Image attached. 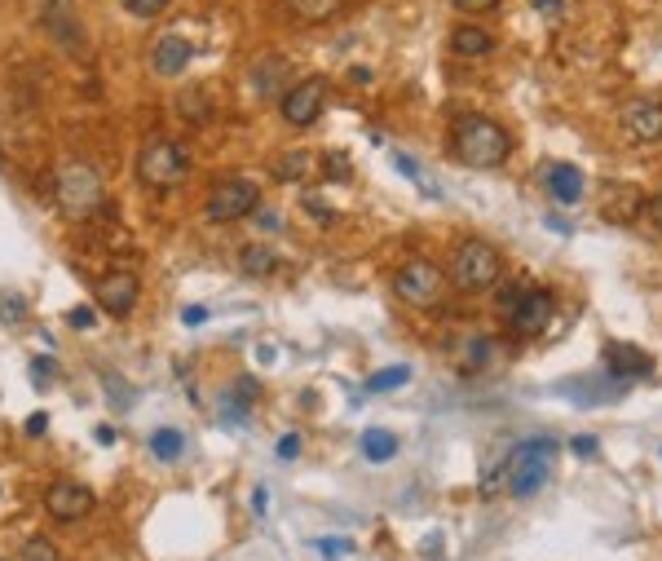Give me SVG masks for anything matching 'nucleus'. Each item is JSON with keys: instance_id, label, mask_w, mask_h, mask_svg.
I'll list each match as a JSON object with an SVG mask.
<instances>
[{"instance_id": "1", "label": "nucleus", "mask_w": 662, "mask_h": 561, "mask_svg": "<svg viewBox=\"0 0 662 561\" xmlns=\"http://www.w3.org/2000/svg\"><path fill=\"white\" fill-rule=\"evenodd\" d=\"M53 199L71 221H89L106 208V182L89 160H62L53 173Z\"/></svg>"}, {"instance_id": "2", "label": "nucleus", "mask_w": 662, "mask_h": 561, "mask_svg": "<svg viewBox=\"0 0 662 561\" xmlns=\"http://www.w3.org/2000/svg\"><path fill=\"white\" fill-rule=\"evenodd\" d=\"M455 160L468 168H499L512 155V137L504 124L486 120V115H464L455 124Z\"/></svg>"}, {"instance_id": "3", "label": "nucleus", "mask_w": 662, "mask_h": 561, "mask_svg": "<svg viewBox=\"0 0 662 561\" xmlns=\"http://www.w3.org/2000/svg\"><path fill=\"white\" fill-rule=\"evenodd\" d=\"M557 451H561L557 438H530V442H521V447L508 451V460L495 469V478H499V473H508L512 500H530V495H535L539 486L548 482Z\"/></svg>"}, {"instance_id": "4", "label": "nucleus", "mask_w": 662, "mask_h": 561, "mask_svg": "<svg viewBox=\"0 0 662 561\" xmlns=\"http://www.w3.org/2000/svg\"><path fill=\"white\" fill-rule=\"evenodd\" d=\"M190 177V151L173 137H151L137 155V182L151 190H177Z\"/></svg>"}, {"instance_id": "5", "label": "nucleus", "mask_w": 662, "mask_h": 561, "mask_svg": "<svg viewBox=\"0 0 662 561\" xmlns=\"http://www.w3.org/2000/svg\"><path fill=\"white\" fill-rule=\"evenodd\" d=\"M499 248L486 239H464L455 248V261H451V283L459 292H486L499 283Z\"/></svg>"}, {"instance_id": "6", "label": "nucleus", "mask_w": 662, "mask_h": 561, "mask_svg": "<svg viewBox=\"0 0 662 561\" xmlns=\"http://www.w3.org/2000/svg\"><path fill=\"white\" fill-rule=\"evenodd\" d=\"M446 292V274L433 266L429 257H411L393 270V296L415 305V310H433Z\"/></svg>"}, {"instance_id": "7", "label": "nucleus", "mask_w": 662, "mask_h": 561, "mask_svg": "<svg viewBox=\"0 0 662 561\" xmlns=\"http://www.w3.org/2000/svg\"><path fill=\"white\" fill-rule=\"evenodd\" d=\"M256 208H261V190L248 177H226V182H217L204 195V217L212 226H230V221H243L252 217Z\"/></svg>"}, {"instance_id": "8", "label": "nucleus", "mask_w": 662, "mask_h": 561, "mask_svg": "<svg viewBox=\"0 0 662 561\" xmlns=\"http://www.w3.org/2000/svg\"><path fill=\"white\" fill-rule=\"evenodd\" d=\"M323 107H327V80L323 76H309L301 84H292V89L279 98V115L292 124V129H309V124L323 115Z\"/></svg>"}, {"instance_id": "9", "label": "nucleus", "mask_w": 662, "mask_h": 561, "mask_svg": "<svg viewBox=\"0 0 662 561\" xmlns=\"http://www.w3.org/2000/svg\"><path fill=\"white\" fill-rule=\"evenodd\" d=\"M93 491L84 482H71V478H62V482H53L49 491H45V513L53 517V522H62V526H71V522H84V517L93 513Z\"/></svg>"}, {"instance_id": "10", "label": "nucleus", "mask_w": 662, "mask_h": 561, "mask_svg": "<svg viewBox=\"0 0 662 561\" xmlns=\"http://www.w3.org/2000/svg\"><path fill=\"white\" fill-rule=\"evenodd\" d=\"M93 292H98V310H106L111 319H128V314L137 310L142 283H137L133 270H106Z\"/></svg>"}, {"instance_id": "11", "label": "nucleus", "mask_w": 662, "mask_h": 561, "mask_svg": "<svg viewBox=\"0 0 662 561\" xmlns=\"http://www.w3.org/2000/svg\"><path fill=\"white\" fill-rule=\"evenodd\" d=\"M552 314H557V301H552V292L548 288H526V296H521L517 305H512V314H508V327H512V336H539L543 327L552 323Z\"/></svg>"}, {"instance_id": "12", "label": "nucleus", "mask_w": 662, "mask_h": 561, "mask_svg": "<svg viewBox=\"0 0 662 561\" xmlns=\"http://www.w3.org/2000/svg\"><path fill=\"white\" fill-rule=\"evenodd\" d=\"M40 23H45V31L67 49V54L84 58V27H80L76 9H71V0H45V5H40Z\"/></svg>"}, {"instance_id": "13", "label": "nucleus", "mask_w": 662, "mask_h": 561, "mask_svg": "<svg viewBox=\"0 0 662 561\" xmlns=\"http://www.w3.org/2000/svg\"><path fill=\"white\" fill-rule=\"evenodd\" d=\"M190 58H195V45H190L186 31H159L151 49V71L159 80H177L190 67Z\"/></svg>"}, {"instance_id": "14", "label": "nucleus", "mask_w": 662, "mask_h": 561, "mask_svg": "<svg viewBox=\"0 0 662 561\" xmlns=\"http://www.w3.org/2000/svg\"><path fill=\"white\" fill-rule=\"evenodd\" d=\"M623 133L632 142H662V102L658 98H632L618 115Z\"/></svg>"}, {"instance_id": "15", "label": "nucleus", "mask_w": 662, "mask_h": 561, "mask_svg": "<svg viewBox=\"0 0 662 561\" xmlns=\"http://www.w3.org/2000/svg\"><path fill=\"white\" fill-rule=\"evenodd\" d=\"M256 402V380L252 376H239L230 389L217 394V416L226 420V429H239L248 420V407Z\"/></svg>"}, {"instance_id": "16", "label": "nucleus", "mask_w": 662, "mask_h": 561, "mask_svg": "<svg viewBox=\"0 0 662 561\" xmlns=\"http://www.w3.org/2000/svg\"><path fill=\"white\" fill-rule=\"evenodd\" d=\"M173 107H177L181 120H186V124H195V129H204V124L217 120V98H212V93L204 89V84H190V89H181Z\"/></svg>"}, {"instance_id": "17", "label": "nucleus", "mask_w": 662, "mask_h": 561, "mask_svg": "<svg viewBox=\"0 0 662 561\" xmlns=\"http://www.w3.org/2000/svg\"><path fill=\"white\" fill-rule=\"evenodd\" d=\"M543 186L557 204H579L583 199V173L574 164H548L543 168Z\"/></svg>"}, {"instance_id": "18", "label": "nucleus", "mask_w": 662, "mask_h": 561, "mask_svg": "<svg viewBox=\"0 0 662 561\" xmlns=\"http://www.w3.org/2000/svg\"><path fill=\"white\" fill-rule=\"evenodd\" d=\"M605 367L614 372L618 385H627L632 376H645L649 372V354L640 345H610V349H605Z\"/></svg>"}, {"instance_id": "19", "label": "nucleus", "mask_w": 662, "mask_h": 561, "mask_svg": "<svg viewBox=\"0 0 662 561\" xmlns=\"http://www.w3.org/2000/svg\"><path fill=\"white\" fill-rule=\"evenodd\" d=\"M252 76V93L256 98H283V76H287V58H279V54H270V58H261L256 67L248 71Z\"/></svg>"}, {"instance_id": "20", "label": "nucleus", "mask_w": 662, "mask_h": 561, "mask_svg": "<svg viewBox=\"0 0 662 561\" xmlns=\"http://www.w3.org/2000/svg\"><path fill=\"white\" fill-rule=\"evenodd\" d=\"M451 49L459 58H486L490 49H495V36H490L486 27H473V23H459L451 31Z\"/></svg>"}, {"instance_id": "21", "label": "nucleus", "mask_w": 662, "mask_h": 561, "mask_svg": "<svg viewBox=\"0 0 662 561\" xmlns=\"http://www.w3.org/2000/svg\"><path fill=\"white\" fill-rule=\"evenodd\" d=\"M270 173L274 182H305V177H314V155L309 151H283L270 160Z\"/></svg>"}, {"instance_id": "22", "label": "nucleus", "mask_w": 662, "mask_h": 561, "mask_svg": "<svg viewBox=\"0 0 662 561\" xmlns=\"http://www.w3.org/2000/svg\"><path fill=\"white\" fill-rule=\"evenodd\" d=\"M239 270L248 274V279H270V274L279 270V252L265 248V243H243V252H239Z\"/></svg>"}, {"instance_id": "23", "label": "nucleus", "mask_w": 662, "mask_h": 561, "mask_svg": "<svg viewBox=\"0 0 662 561\" xmlns=\"http://www.w3.org/2000/svg\"><path fill=\"white\" fill-rule=\"evenodd\" d=\"M358 447H362V460H371V464H389L393 455H398V438H393L389 429H362Z\"/></svg>"}, {"instance_id": "24", "label": "nucleus", "mask_w": 662, "mask_h": 561, "mask_svg": "<svg viewBox=\"0 0 662 561\" xmlns=\"http://www.w3.org/2000/svg\"><path fill=\"white\" fill-rule=\"evenodd\" d=\"M146 447H151V455H155L159 464H177L181 455H186V438H181V429L164 425V429L151 433V442H146Z\"/></svg>"}, {"instance_id": "25", "label": "nucleus", "mask_w": 662, "mask_h": 561, "mask_svg": "<svg viewBox=\"0 0 662 561\" xmlns=\"http://www.w3.org/2000/svg\"><path fill=\"white\" fill-rule=\"evenodd\" d=\"M490 354H495V341H490V336H468V341H459V367H464V372H482L490 363Z\"/></svg>"}, {"instance_id": "26", "label": "nucleus", "mask_w": 662, "mask_h": 561, "mask_svg": "<svg viewBox=\"0 0 662 561\" xmlns=\"http://www.w3.org/2000/svg\"><path fill=\"white\" fill-rule=\"evenodd\" d=\"M640 204H645V199H640L632 186H605V213H610L614 221L636 217V208H640Z\"/></svg>"}, {"instance_id": "27", "label": "nucleus", "mask_w": 662, "mask_h": 561, "mask_svg": "<svg viewBox=\"0 0 662 561\" xmlns=\"http://www.w3.org/2000/svg\"><path fill=\"white\" fill-rule=\"evenodd\" d=\"M287 9H292L301 23H327L331 14L345 9V0H287Z\"/></svg>"}, {"instance_id": "28", "label": "nucleus", "mask_w": 662, "mask_h": 561, "mask_svg": "<svg viewBox=\"0 0 662 561\" xmlns=\"http://www.w3.org/2000/svg\"><path fill=\"white\" fill-rule=\"evenodd\" d=\"M407 380H411V367L398 363V367H384V372L367 376V385H362V389H367V394H389V389H402Z\"/></svg>"}, {"instance_id": "29", "label": "nucleus", "mask_w": 662, "mask_h": 561, "mask_svg": "<svg viewBox=\"0 0 662 561\" xmlns=\"http://www.w3.org/2000/svg\"><path fill=\"white\" fill-rule=\"evenodd\" d=\"M18 561H62V553H58L53 539L31 535V539H23V553H18Z\"/></svg>"}, {"instance_id": "30", "label": "nucleus", "mask_w": 662, "mask_h": 561, "mask_svg": "<svg viewBox=\"0 0 662 561\" xmlns=\"http://www.w3.org/2000/svg\"><path fill=\"white\" fill-rule=\"evenodd\" d=\"M0 323H5V327L27 323V296H18V292H0Z\"/></svg>"}, {"instance_id": "31", "label": "nucleus", "mask_w": 662, "mask_h": 561, "mask_svg": "<svg viewBox=\"0 0 662 561\" xmlns=\"http://www.w3.org/2000/svg\"><path fill=\"white\" fill-rule=\"evenodd\" d=\"M168 5H173V0H124V9L133 18H142V23H151V18L168 14Z\"/></svg>"}, {"instance_id": "32", "label": "nucleus", "mask_w": 662, "mask_h": 561, "mask_svg": "<svg viewBox=\"0 0 662 561\" xmlns=\"http://www.w3.org/2000/svg\"><path fill=\"white\" fill-rule=\"evenodd\" d=\"M323 173H327V182H349V177H354V164H349L340 151H331V155H323Z\"/></svg>"}, {"instance_id": "33", "label": "nucleus", "mask_w": 662, "mask_h": 561, "mask_svg": "<svg viewBox=\"0 0 662 561\" xmlns=\"http://www.w3.org/2000/svg\"><path fill=\"white\" fill-rule=\"evenodd\" d=\"M526 288H530V283H521V279H517V283H504V288H499V296H495V305H499L504 314H512V305L526 296Z\"/></svg>"}, {"instance_id": "34", "label": "nucleus", "mask_w": 662, "mask_h": 561, "mask_svg": "<svg viewBox=\"0 0 662 561\" xmlns=\"http://www.w3.org/2000/svg\"><path fill=\"white\" fill-rule=\"evenodd\" d=\"M305 204V213H309V221H318V226H331V208H327V199H318L314 190H309V195L301 199Z\"/></svg>"}, {"instance_id": "35", "label": "nucleus", "mask_w": 662, "mask_h": 561, "mask_svg": "<svg viewBox=\"0 0 662 561\" xmlns=\"http://www.w3.org/2000/svg\"><path fill=\"white\" fill-rule=\"evenodd\" d=\"M67 323L76 327V332H89V327L98 323V310H93V305H71V310H67Z\"/></svg>"}, {"instance_id": "36", "label": "nucleus", "mask_w": 662, "mask_h": 561, "mask_svg": "<svg viewBox=\"0 0 662 561\" xmlns=\"http://www.w3.org/2000/svg\"><path fill=\"white\" fill-rule=\"evenodd\" d=\"M314 548L323 557H345V553H354V539H314Z\"/></svg>"}, {"instance_id": "37", "label": "nucleus", "mask_w": 662, "mask_h": 561, "mask_svg": "<svg viewBox=\"0 0 662 561\" xmlns=\"http://www.w3.org/2000/svg\"><path fill=\"white\" fill-rule=\"evenodd\" d=\"M49 376H53V358H49V354H40L36 363H31V380H36V389H45V385H49Z\"/></svg>"}, {"instance_id": "38", "label": "nucleus", "mask_w": 662, "mask_h": 561, "mask_svg": "<svg viewBox=\"0 0 662 561\" xmlns=\"http://www.w3.org/2000/svg\"><path fill=\"white\" fill-rule=\"evenodd\" d=\"M640 213L649 217V226H658V230H662V190H658V195H649L645 204H640Z\"/></svg>"}, {"instance_id": "39", "label": "nucleus", "mask_w": 662, "mask_h": 561, "mask_svg": "<svg viewBox=\"0 0 662 561\" xmlns=\"http://www.w3.org/2000/svg\"><path fill=\"white\" fill-rule=\"evenodd\" d=\"M301 455V433H283L279 438V460H296Z\"/></svg>"}, {"instance_id": "40", "label": "nucleus", "mask_w": 662, "mask_h": 561, "mask_svg": "<svg viewBox=\"0 0 662 561\" xmlns=\"http://www.w3.org/2000/svg\"><path fill=\"white\" fill-rule=\"evenodd\" d=\"M455 9H464V14H490V9L499 5V0H451Z\"/></svg>"}, {"instance_id": "41", "label": "nucleus", "mask_w": 662, "mask_h": 561, "mask_svg": "<svg viewBox=\"0 0 662 561\" xmlns=\"http://www.w3.org/2000/svg\"><path fill=\"white\" fill-rule=\"evenodd\" d=\"M252 221H256V226H261V230H279V226H283V217L274 213V208H256Z\"/></svg>"}, {"instance_id": "42", "label": "nucleus", "mask_w": 662, "mask_h": 561, "mask_svg": "<svg viewBox=\"0 0 662 561\" xmlns=\"http://www.w3.org/2000/svg\"><path fill=\"white\" fill-rule=\"evenodd\" d=\"M106 385H111V398H115V407H128L133 402V394H128V385L120 376H106Z\"/></svg>"}, {"instance_id": "43", "label": "nucleus", "mask_w": 662, "mask_h": 561, "mask_svg": "<svg viewBox=\"0 0 662 561\" xmlns=\"http://www.w3.org/2000/svg\"><path fill=\"white\" fill-rule=\"evenodd\" d=\"M393 164H398V168H402V173H407V177H411V182H420V186H424V173H420V164H415V160H411V155H393Z\"/></svg>"}, {"instance_id": "44", "label": "nucleus", "mask_w": 662, "mask_h": 561, "mask_svg": "<svg viewBox=\"0 0 662 561\" xmlns=\"http://www.w3.org/2000/svg\"><path fill=\"white\" fill-rule=\"evenodd\" d=\"M204 319H208L204 305H186V310H181V323H186V327H199Z\"/></svg>"}, {"instance_id": "45", "label": "nucleus", "mask_w": 662, "mask_h": 561, "mask_svg": "<svg viewBox=\"0 0 662 561\" xmlns=\"http://www.w3.org/2000/svg\"><path fill=\"white\" fill-rule=\"evenodd\" d=\"M45 429H49V416H45V411L27 416V433H31V438H45Z\"/></svg>"}, {"instance_id": "46", "label": "nucleus", "mask_w": 662, "mask_h": 561, "mask_svg": "<svg viewBox=\"0 0 662 561\" xmlns=\"http://www.w3.org/2000/svg\"><path fill=\"white\" fill-rule=\"evenodd\" d=\"M570 447H574V455H592L596 451V438H592V433H583V438H574Z\"/></svg>"}, {"instance_id": "47", "label": "nucleus", "mask_w": 662, "mask_h": 561, "mask_svg": "<svg viewBox=\"0 0 662 561\" xmlns=\"http://www.w3.org/2000/svg\"><path fill=\"white\" fill-rule=\"evenodd\" d=\"M535 9H539L543 18H557L561 14V0H535Z\"/></svg>"}, {"instance_id": "48", "label": "nucleus", "mask_w": 662, "mask_h": 561, "mask_svg": "<svg viewBox=\"0 0 662 561\" xmlns=\"http://www.w3.org/2000/svg\"><path fill=\"white\" fill-rule=\"evenodd\" d=\"M252 508H256V513H265V508H270V491H265V486H256V495H252Z\"/></svg>"}, {"instance_id": "49", "label": "nucleus", "mask_w": 662, "mask_h": 561, "mask_svg": "<svg viewBox=\"0 0 662 561\" xmlns=\"http://www.w3.org/2000/svg\"><path fill=\"white\" fill-rule=\"evenodd\" d=\"M93 438H98L102 447H111V442H115V429H111V425H98V429H93Z\"/></svg>"}, {"instance_id": "50", "label": "nucleus", "mask_w": 662, "mask_h": 561, "mask_svg": "<svg viewBox=\"0 0 662 561\" xmlns=\"http://www.w3.org/2000/svg\"><path fill=\"white\" fill-rule=\"evenodd\" d=\"M0 561H5V557H0Z\"/></svg>"}]
</instances>
